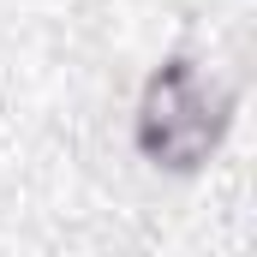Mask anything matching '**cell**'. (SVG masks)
Listing matches in <instances>:
<instances>
[{
	"label": "cell",
	"mask_w": 257,
	"mask_h": 257,
	"mask_svg": "<svg viewBox=\"0 0 257 257\" xmlns=\"http://www.w3.org/2000/svg\"><path fill=\"white\" fill-rule=\"evenodd\" d=\"M233 132V90L197 60V54H168L144 78L138 108H132V144L156 174L192 180L209 168V156Z\"/></svg>",
	"instance_id": "6da1fadb"
}]
</instances>
